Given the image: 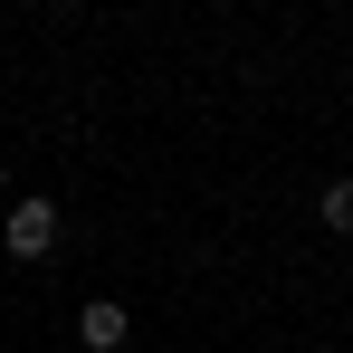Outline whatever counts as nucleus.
Listing matches in <instances>:
<instances>
[{"instance_id":"nucleus-1","label":"nucleus","mask_w":353,"mask_h":353,"mask_svg":"<svg viewBox=\"0 0 353 353\" xmlns=\"http://www.w3.org/2000/svg\"><path fill=\"white\" fill-rule=\"evenodd\" d=\"M0 239H10V258H48V248H58V210H48V201H19Z\"/></svg>"},{"instance_id":"nucleus-2","label":"nucleus","mask_w":353,"mask_h":353,"mask_svg":"<svg viewBox=\"0 0 353 353\" xmlns=\"http://www.w3.org/2000/svg\"><path fill=\"white\" fill-rule=\"evenodd\" d=\"M77 334H86V353H115L124 334H134V325H124V305H105V296H96V305L77 315Z\"/></svg>"},{"instance_id":"nucleus-3","label":"nucleus","mask_w":353,"mask_h":353,"mask_svg":"<svg viewBox=\"0 0 353 353\" xmlns=\"http://www.w3.org/2000/svg\"><path fill=\"white\" fill-rule=\"evenodd\" d=\"M325 230L353 239V181H325Z\"/></svg>"},{"instance_id":"nucleus-4","label":"nucleus","mask_w":353,"mask_h":353,"mask_svg":"<svg viewBox=\"0 0 353 353\" xmlns=\"http://www.w3.org/2000/svg\"><path fill=\"white\" fill-rule=\"evenodd\" d=\"M0 191H10V172H0Z\"/></svg>"}]
</instances>
